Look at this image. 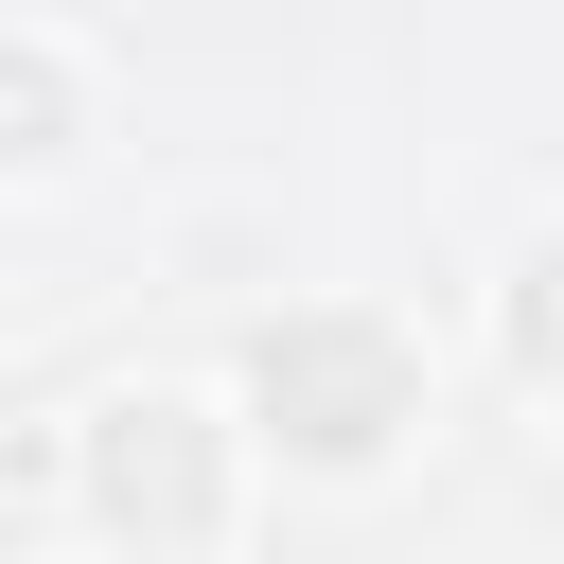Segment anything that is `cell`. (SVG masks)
Wrapping results in <instances>:
<instances>
[{"instance_id":"3957f363","label":"cell","mask_w":564,"mask_h":564,"mask_svg":"<svg viewBox=\"0 0 564 564\" xmlns=\"http://www.w3.org/2000/svg\"><path fill=\"white\" fill-rule=\"evenodd\" d=\"M70 123H88L70 53H53V35H0V159L35 176V159H70Z\"/></svg>"},{"instance_id":"277c9868","label":"cell","mask_w":564,"mask_h":564,"mask_svg":"<svg viewBox=\"0 0 564 564\" xmlns=\"http://www.w3.org/2000/svg\"><path fill=\"white\" fill-rule=\"evenodd\" d=\"M511 370H529V388H564V247H529V264H511Z\"/></svg>"},{"instance_id":"7a4b0ae2","label":"cell","mask_w":564,"mask_h":564,"mask_svg":"<svg viewBox=\"0 0 564 564\" xmlns=\"http://www.w3.org/2000/svg\"><path fill=\"white\" fill-rule=\"evenodd\" d=\"M88 529L106 546H141V564H194L212 529H229V423L194 405V388H123V405H88Z\"/></svg>"},{"instance_id":"6da1fadb","label":"cell","mask_w":564,"mask_h":564,"mask_svg":"<svg viewBox=\"0 0 564 564\" xmlns=\"http://www.w3.org/2000/svg\"><path fill=\"white\" fill-rule=\"evenodd\" d=\"M247 423H264L282 458H317V476H370V458L423 423V352H405L370 300H300V317L247 335Z\"/></svg>"}]
</instances>
